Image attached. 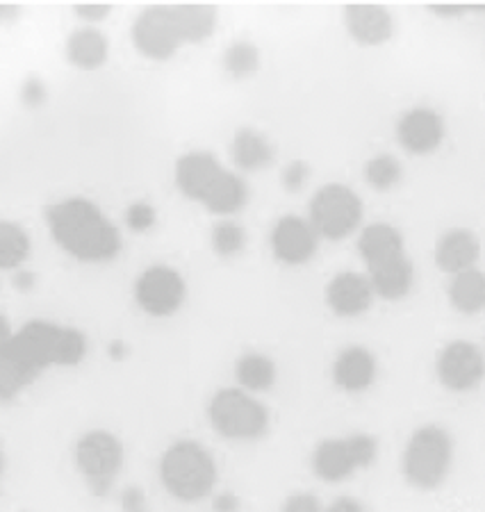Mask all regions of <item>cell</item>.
Instances as JSON below:
<instances>
[{"instance_id": "1", "label": "cell", "mask_w": 485, "mask_h": 512, "mask_svg": "<svg viewBox=\"0 0 485 512\" xmlns=\"http://www.w3.org/2000/svg\"><path fill=\"white\" fill-rule=\"evenodd\" d=\"M85 351L87 340L80 330L41 319L28 321L0 344V396L12 399L51 365H78Z\"/></svg>"}, {"instance_id": "2", "label": "cell", "mask_w": 485, "mask_h": 512, "mask_svg": "<svg viewBox=\"0 0 485 512\" xmlns=\"http://www.w3.org/2000/svg\"><path fill=\"white\" fill-rule=\"evenodd\" d=\"M48 228L57 244L82 262H105L121 251V233L87 198L73 196L46 212Z\"/></svg>"}, {"instance_id": "3", "label": "cell", "mask_w": 485, "mask_h": 512, "mask_svg": "<svg viewBox=\"0 0 485 512\" xmlns=\"http://www.w3.org/2000/svg\"><path fill=\"white\" fill-rule=\"evenodd\" d=\"M160 478L171 497L194 503L208 497L217 483V465L199 442L171 444L160 460Z\"/></svg>"}, {"instance_id": "4", "label": "cell", "mask_w": 485, "mask_h": 512, "mask_svg": "<svg viewBox=\"0 0 485 512\" xmlns=\"http://www.w3.org/2000/svg\"><path fill=\"white\" fill-rule=\"evenodd\" d=\"M454 460V440L438 424L417 428L404 451V476L417 490H435L445 483Z\"/></svg>"}, {"instance_id": "5", "label": "cell", "mask_w": 485, "mask_h": 512, "mask_svg": "<svg viewBox=\"0 0 485 512\" xmlns=\"http://www.w3.org/2000/svg\"><path fill=\"white\" fill-rule=\"evenodd\" d=\"M208 415L215 431L228 440H258L269 426L265 406L237 387H226L212 396Z\"/></svg>"}, {"instance_id": "6", "label": "cell", "mask_w": 485, "mask_h": 512, "mask_svg": "<svg viewBox=\"0 0 485 512\" xmlns=\"http://www.w3.org/2000/svg\"><path fill=\"white\" fill-rule=\"evenodd\" d=\"M363 219V201L347 185H324L310 201V224L319 237L344 239Z\"/></svg>"}, {"instance_id": "7", "label": "cell", "mask_w": 485, "mask_h": 512, "mask_svg": "<svg viewBox=\"0 0 485 512\" xmlns=\"http://www.w3.org/2000/svg\"><path fill=\"white\" fill-rule=\"evenodd\" d=\"M378 453V442L367 433H353L340 440H324L312 453V469L326 483H340L356 469L372 465Z\"/></svg>"}, {"instance_id": "8", "label": "cell", "mask_w": 485, "mask_h": 512, "mask_svg": "<svg viewBox=\"0 0 485 512\" xmlns=\"http://www.w3.org/2000/svg\"><path fill=\"white\" fill-rule=\"evenodd\" d=\"M76 462L96 497H105L123 465V447L112 433L92 431L76 444Z\"/></svg>"}, {"instance_id": "9", "label": "cell", "mask_w": 485, "mask_h": 512, "mask_svg": "<svg viewBox=\"0 0 485 512\" xmlns=\"http://www.w3.org/2000/svg\"><path fill=\"white\" fill-rule=\"evenodd\" d=\"M133 41L137 51L151 57V60H169L178 51L180 44H185L183 35H180L174 7H146L135 19Z\"/></svg>"}, {"instance_id": "10", "label": "cell", "mask_w": 485, "mask_h": 512, "mask_svg": "<svg viewBox=\"0 0 485 512\" xmlns=\"http://www.w3.org/2000/svg\"><path fill=\"white\" fill-rule=\"evenodd\" d=\"M185 280L176 269L155 264L135 283V299L139 308L153 317H169L185 301Z\"/></svg>"}, {"instance_id": "11", "label": "cell", "mask_w": 485, "mask_h": 512, "mask_svg": "<svg viewBox=\"0 0 485 512\" xmlns=\"http://www.w3.org/2000/svg\"><path fill=\"white\" fill-rule=\"evenodd\" d=\"M485 376V358L472 342H449L438 355V378L451 392H470Z\"/></svg>"}, {"instance_id": "12", "label": "cell", "mask_w": 485, "mask_h": 512, "mask_svg": "<svg viewBox=\"0 0 485 512\" xmlns=\"http://www.w3.org/2000/svg\"><path fill=\"white\" fill-rule=\"evenodd\" d=\"M319 233L310 221L297 217V214H287L278 221L274 233H271V249L274 255L285 264H306L317 251Z\"/></svg>"}, {"instance_id": "13", "label": "cell", "mask_w": 485, "mask_h": 512, "mask_svg": "<svg viewBox=\"0 0 485 512\" xmlns=\"http://www.w3.org/2000/svg\"><path fill=\"white\" fill-rule=\"evenodd\" d=\"M397 137L399 144L410 153H433L445 137V121L431 107H415L399 119Z\"/></svg>"}, {"instance_id": "14", "label": "cell", "mask_w": 485, "mask_h": 512, "mask_svg": "<svg viewBox=\"0 0 485 512\" xmlns=\"http://www.w3.org/2000/svg\"><path fill=\"white\" fill-rule=\"evenodd\" d=\"M374 287L369 283V276L358 271H342L326 287V303L340 317H356L372 305Z\"/></svg>"}, {"instance_id": "15", "label": "cell", "mask_w": 485, "mask_h": 512, "mask_svg": "<svg viewBox=\"0 0 485 512\" xmlns=\"http://www.w3.org/2000/svg\"><path fill=\"white\" fill-rule=\"evenodd\" d=\"M221 171L224 167L217 162L215 155L208 151H192L176 162V185L187 198L203 203Z\"/></svg>"}, {"instance_id": "16", "label": "cell", "mask_w": 485, "mask_h": 512, "mask_svg": "<svg viewBox=\"0 0 485 512\" xmlns=\"http://www.w3.org/2000/svg\"><path fill=\"white\" fill-rule=\"evenodd\" d=\"M344 19L351 37L363 46L385 44L394 32L392 14L376 3H349Z\"/></svg>"}, {"instance_id": "17", "label": "cell", "mask_w": 485, "mask_h": 512, "mask_svg": "<svg viewBox=\"0 0 485 512\" xmlns=\"http://www.w3.org/2000/svg\"><path fill=\"white\" fill-rule=\"evenodd\" d=\"M481 255V242L472 230L451 228L440 237L435 246V262L447 274H463L467 269H474L476 260Z\"/></svg>"}, {"instance_id": "18", "label": "cell", "mask_w": 485, "mask_h": 512, "mask_svg": "<svg viewBox=\"0 0 485 512\" xmlns=\"http://www.w3.org/2000/svg\"><path fill=\"white\" fill-rule=\"evenodd\" d=\"M376 378V358L365 346H349L335 358L333 381L344 392H365Z\"/></svg>"}, {"instance_id": "19", "label": "cell", "mask_w": 485, "mask_h": 512, "mask_svg": "<svg viewBox=\"0 0 485 512\" xmlns=\"http://www.w3.org/2000/svg\"><path fill=\"white\" fill-rule=\"evenodd\" d=\"M369 283H372L376 296H381L385 301H399L410 292L415 280V267L408 260L406 253L390 258L385 262L372 264L367 267Z\"/></svg>"}, {"instance_id": "20", "label": "cell", "mask_w": 485, "mask_h": 512, "mask_svg": "<svg viewBox=\"0 0 485 512\" xmlns=\"http://www.w3.org/2000/svg\"><path fill=\"white\" fill-rule=\"evenodd\" d=\"M358 251L365 258L367 267H372V264L385 262L406 253L404 237H401L399 230L390 224H369L363 233H360Z\"/></svg>"}, {"instance_id": "21", "label": "cell", "mask_w": 485, "mask_h": 512, "mask_svg": "<svg viewBox=\"0 0 485 512\" xmlns=\"http://www.w3.org/2000/svg\"><path fill=\"white\" fill-rule=\"evenodd\" d=\"M108 53V39L96 28H80L67 41V57L78 69H98V66H103L105 60H108Z\"/></svg>"}, {"instance_id": "22", "label": "cell", "mask_w": 485, "mask_h": 512, "mask_svg": "<svg viewBox=\"0 0 485 512\" xmlns=\"http://www.w3.org/2000/svg\"><path fill=\"white\" fill-rule=\"evenodd\" d=\"M246 198H249V189L244 180L237 173L224 169L208 196L203 198V205L212 214H235L244 208Z\"/></svg>"}, {"instance_id": "23", "label": "cell", "mask_w": 485, "mask_h": 512, "mask_svg": "<svg viewBox=\"0 0 485 512\" xmlns=\"http://www.w3.org/2000/svg\"><path fill=\"white\" fill-rule=\"evenodd\" d=\"M233 160L244 171H260L274 162V146L253 128H242L233 139Z\"/></svg>"}, {"instance_id": "24", "label": "cell", "mask_w": 485, "mask_h": 512, "mask_svg": "<svg viewBox=\"0 0 485 512\" xmlns=\"http://www.w3.org/2000/svg\"><path fill=\"white\" fill-rule=\"evenodd\" d=\"M174 14L185 44H201L215 30L217 10L210 3H178Z\"/></svg>"}, {"instance_id": "25", "label": "cell", "mask_w": 485, "mask_h": 512, "mask_svg": "<svg viewBox=\"0 0 485 512\" xmlns=\"http://www.w3.org/2000/svg\"><path fill=\"white\" fill-rule=\"evenodd\" d=\"M449 301L463 315H476L485 308V274L481 269H467L449 283Z\"/></svg>"}, {"instance_id": "26", "label": "cell", "mask_w": 485, "mask_h": 512, "mask_svg": "<svg viewBox=\"0 0 485 512\" xmlns=\"http://www.w3.org/2000/svg\"><path fill=\"white\" fill-rule=\"evenodd\" d=\"M235 376L246 390L265 392L276 381V365L262 353H244L235 365Z\"/></svg>"}, {"instance_id": "27", "label": "cell", "mask_w": 485, "mask_h": 512, "mask_svg": "<svg viewBox=\"0 0 485 512\" xmlns=\"http://www.w3.org/2000/svg\"><path fill=\"white\" fill-rule=\"evenodd\" d=\"M30 253V239L26 230L21 226L12 224V221H3L0 224V267L14 269L26 262Z\"/></svg>"}, {"instance_id": "28", "label": "cell", "mask_w": 485, "mask_h": 512, "mask_svg": "<svg viewBox=\"0 0 485 512\" xmlns=\"http://www.w3.org/2000/svg\"><path fill=\"white\" fill-rule=\"evenodd\" d=\"M401 176H404L401 162L390 153L376 155V158L365 164V180L378 192H388V189L399 183Z\"/></svg>"}, {"instance_id": "29", "label": "cell", "mask_w": 485, "mask_h": 512, "mask_svg": "<svg viewBox=\"0 0 485 512\" xmlns=\"http://www.w3.org/2000/svg\"><path fill=\"white\" fill-rule=\"evenodd\" d=\"M224 64L230 76L246 78L258 71L260 66V51L251 41H235L224 55Z\"/></svg>"}, {"instance_id": "30", "label": "cell", "mask_w": 485, "mask_h": 512, "mask_svg": "<svg viewBox=\"0 0 485 512\" xmlns=\"http://www.w3.org/2000/svg\"><path fill=\"white\" fill-rule=\"evenodd\" d=\"M212 249L221 258H230V255H237L246 244V233L240 224L235 221H221L215 228H212Z\"/></svg>"}, {"instance_id": "31", "label": "cell", "mask_w": 485, "mask_h": 512, "mask_svg": "<svg viewBox=\"0 0 485 512\" xmlns=\"http://www.w3.org/2000/svg\"><path fill=\"white\" fill-rule=\"evenodd\" d=\"M155 219H158V214H155V208L149 201H135L126 210V224L130 230H135V233H146V230H151L155 226Z\"/></svg>"}, {"instance_id": "32", "label": "cell", "mask_w": 485, "mask_h": 512, "mask_svg": "<svg viewBox=\"0 0 485 512\" xmlns=\"http://www.w3.org/2000/svg\"><path fill=\"white\" fill-rule=\"evenodd\" d=\"M281 512H326V508L322 506V501H319L315 494L299 492V494H292V497L283 503Z\"/></svg>"}, {"instance_id": "33", "label": "cell", "mask_w": 485, "mask_h": 512, "mask_svg": "<svg viewBox=\"0 0 485 512\" xmlns=\"http://www.w3.org/2000/svg\"><path fill=\"white\" fill-rule=\"evenodd\" d=\"M310 176V167L306 162H290L283 171V185L287 192H299V189L306 185V180Z\"/></svg>"}, {"instance_id": "34", "label": "cell", "mask_w": 485, "mask_h": 512, "mask_svg": "<svg viewBox=\"0 0 485 512\" xmlns=\"http://www.w3.org/2000/svg\"><path fill=\"white\" fill-rule=\"evenodd\" d=\"M112 12L110 3H78L76 14L85 21H101Z\"/></svg>"}, {"instance_id": "35", "label": "cell", "mask_w": 485, "mask_h": 512, "mask_svg": "<svg viewBox=\"0 0 485 512\" xmlns=\"http://www.w3.org/2000/svg\"><path fill=\"white\" fill-rule=\"evenodd\" d=\"M121 506L123 512H149V506H146V499L139 487H128L121 497Z\"/></svg>"}, {"instance_id": "36", "label": "cell", "mask_w": 485, "mask_h": 512, "mask_svg": "<svg viewBox=\"0 0 485 512\" xmlns=\"http://www.w3.org/2000/svg\"><path fill=\"white\" fill-rule=\"evenodd\" d=\"M44 85H41L39 78H30L26 82V87H23V101H26L28 105H39L41 101H44Z\"/></svg>"}, {"instance_id": "37", "label": "cell", "mask_w": 485, "mask_h": 512, "mask_svg": "<svg viewBox=\"0 0 485 512\" xmlns=\"http://www.w3.org/2000/svg\"><path fill=\"white\" fill-rule=\"evenodd\" d=\"M326 512H367V508L363 501H358L353 497H340L326 508Z\"/></svg>"}, {"instance_id": "38", "label": "cell", "mask_w": 485, "mask_h": 512, "mask_svg": "<svg viewBox=\"0 0 485 512\" xmlns=\"http://www.w3.org/2000/svg\"><path fill=\"white\" fill-rule=\"evenodd\" d=\"M212 508H215V512H240V499L233 492H224L215 499Z\"/></svg>"}, {"instance_id": "39", "label": "cell", "mask_w": 485, "mask_h": 512, "mask_svg": "<svg viewBox=\"0 0 485 512\" xmlns=\"http://www.w3.org/2000/svg\"><path fill=\"white\" fill-rule=\"evenodd\" d=\"M431 10L438 12V14H460V12L467 10V5H460V3H433Z\"/></svg>"}, {"instance_id": "40", "label": "cell", "mask_w": 485, "mask_h": 512, "mask_svg": "<svg viewBox=\"0 0 485 512\" xmlns=\"http://www.w3.org/2000/svg\"><path fill=\"white\" fill-rule=\"evenodd\" d=\"M16 287H32V283H35V278H32V274H19L16 276Z\"/></svg>"}]
</instances>
